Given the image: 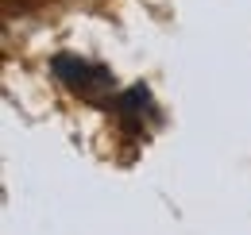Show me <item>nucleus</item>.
<instances>
[{"instance_id":"f257e3e1","label":"nucleus","mask_w":251,"mask_h":235,"mask_svg":"<svg viewBox=\"0 0 251 235\" xmlns=\"http://www.w3.org/2000/svg\"><path fill=\"white\" fill-rule=\"evenodd\" d=\"M50 73H54L70 93H81V96H100V93H108V89L116 85V77H112L108 66L77 58V54H54V58H50Z\"/></svg>"},{"instance_id":"f03ea898","label":"nucleus","mask_w":251,"mask_h":235,"mask_svg":"<svg viewBox=\"0 0 251 235\" xmlns=\"http://www.w3.org/2000/svg\"><path fill=\"white\" fill-rule=\"evenodd\" d=\"M147 104H151V89H147V85H131L124 96L116 100V112H120L127 123H135V116H139Z\"/></svg>"}]
</instances>
